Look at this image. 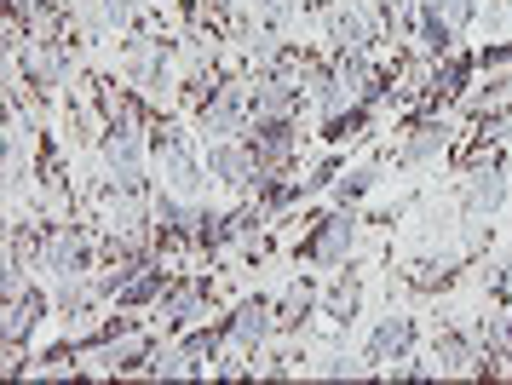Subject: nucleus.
Instances as JSON below:
<instances>
[{
	"label": "nucleus",
	"mask_w": 512,
	"mask_h": 385,
	"mask_svg": "<svg viewBox=\"0 0 512 385\" xmlns=\"http://www.w3.org/2000/svg\"><path fill=\"white\" fill-rule=\"evenodd\" d=\"M512 196V173H507V161H489V167H478V173H466L461 179V219H495L501 207H507Z\"/></svg>",
	"instance_id": "7"
},
{
	"label": "nucleus",
	"mask_w": 512,
	"mask_h": 385,
	"mask_svg": "<svg viewBox=\"0 0 512 385\" xmlns=\"http://www.w3.org/2000/svg\"><path fill=\"white\" fill-rule=\"evenodd\" d=\"M478 69H512V41L478 46Z\"/></svg>",
	"instance_id": "21"
},
{
	"label": "nucleus",
	"mask_w": 512,
	"mask_h": 385,
	"mask_svg": "<svg viewBox=\"0 0 512 385\" xmlns=\"http://www.w3.org/2000/svg\"><path fill=\"white\" fill-rule=\"evenodd\" d=\"M507 173H512V161H507Z\"/></svg>",
	"instance_id": "22"
},
{
	"label": "nucleus",
	"mask_w": 512,
	"mask_h": 385,
	"mask_svg": "<svg viewBox=\"0 0 512 385\" xmlns=\"http://www.w3.org/2000/svg\"><path fill=\"white\" fill-rule=\"evenodd\" d=\"M317 317H323V288H317V276H294L277 294V340H305Z\"/></svg>",
	"instance_id": "8"
},
{
	"label": "nucleus",
	"mask_w": 512,
	"mask_h": 385,
	"mask_svg": "<svg viewBox=\"0 0 512 385\" xmlns=\"http://www.w3.org/2000/svg\"><path fill=\"white\" fill-rule=\"evenodd\" d=\"M173 340L185 345V357H190V380H208L213 368H219V357L231 351V345H225V328H219V322H196V328L173 334Z\"/></svg>",
	"instance_id": "14"
},
{
	"label": "nucleus",
	"mask_w": 512,
	"mask_h": 385,
	"mask_svg": "<svg viewBox=\"0 0 512 385\" xmlns=\"http://www.w3.org/2000/svg\"><path fill=\"white\" fill-rule=\"evenodd\" d=\"M461 265H472L466 253H420L403 276H409V288H415V294H443V288L461 276Z\"/></svg>",
	"instance_id": "15"
},
{
	"label": "nucleus",
	"mask_w": 512,
	"mask_h": 385,
	"mask_svg": "<svg viewBox=\"0 0 512 385\" xmlns=\"http://www.w3.org/2000/svg\"><path fill=\"white\" fill-rule=\"evenodd\" d=\"M98 305H110V299H104V288H98V271L58 276V282H52V311H58L64 322H87Z\"/></svg>",
	"instance_id": "12"
},
{
	"label": "nucleus",
	"mask_w": 512,
	"mask_h": 385,
	"mask_svg": "<svg viewBox=\"0 0 512 385\" xmlns=\"http://www.w3.org/2000/svg\"><path fill=\"white\" fill-rule=\"evenodd\" d=\"M374 190H380V161H363V167H346V173L334 179L328 202H334V207H363Z\"/></svg>",
	"instance_id": "17"
},
{
	"label": "nucleus",
	"mask_w": 512,
	"mask_h": 385,
	"mask_svg": "<svg viewBox=\"0 0 512 385\" xmlns=\"http://www.w3.org/2000/svg\"><path fill=\"white\" fill-rule=\"evenodd\" d=\"M357 311H363V276H357V265H340V271H328L323 317L334 322V328H351V322H357Z\"/></svg>",
	"instance_id": "13"
},
{
	"label": "nucleus",
	"mask_w": 512,
	"mask_h": 385,
	"mask_svg": "<svg viewBox=\"0 0 512 385\" xmlns=\"http://www.w3.org/2000/svg\"><path fill=\"white\" fill-rule=\"evenodd\" d=\"M432 368H438V374L484 380V345H478V328H472V334H466L461 322L438 328V340H432Z\"/></svg>",
	"instance_id": "9"
},
{
	"label": "nucleus",
	"mask_w": 512,
	"mask_h": 385,
	"mask_svg": "<svg viewBox=\"0 0 512 385\" xmlns=\"http://www.w3.org/2000/svg\"><path fill=\"white\" fill-rule=\"evenodd\" d=\"M374 115H380V110L357 98L351 110L323 115V121H317V138H323V144H363V138H374V133H369V127H374Z\"/></svg>",
	"instance_id": "16"
},
{
	"label": "nucleus",
	"mask_w": 512,
	"mask_h": 385,
	"mask_svg": "<svg viewBox=\"0 0 512 385\" xmlns=\"http://www.w3.org/2000/svg\"><path fill=\"white\" fill-rule=\"evenodd\" d=\"M317 374H323V380H369L374 368L363 363V357H340V351H334V357L317 363Z\"/></svg>",
	"instance_id": "20"
},
{
	"label": "nucleus",
	"mask_w": 512,
	"mask_h": 385,
	"mask_svg": "<svg viewBox=\"0 0 512 385\" xmlns=\"http://www.w3.org/2000/svg\"><path fill=\"white\" fill-rule=\"evenodd\" d=\"M47 317H58L52 311V288H41V282H29L18 299H6V322H0V340L6 345H29L35 340V328Z\"/></svg>",
	"instance_id": "10"
},
{
	"label": "nucleus",
	"mask_w": 512,
	"mask_h": 385,
	"mask_svg": "<svg viewBox=\"0 0 512 385\" xmlns=\"http://www.w3.org/2000/svg\"><path fill=\"white\" fill-rule=\"evenodd\" d=\"M213 311V276L202 271H179L173 282H167V294L156 299V311H150V322L162 328V334H185V328H196V322Z\"/></svg>",
	"instance_id": "4"
},
{
	"label": "nucleus",
	"mask_w": 512,
	"mask_h": 385,
	"mask_svg": "<svg viewBox=\"0 0 512 385\" xmlns=\"http://www.w3.org/2000/svg\"><path fill=\"white\" fill-rule=\"evenodd\" d=\"M363 207H328L323 219H311V230L300 236V265L311 271H340L357 265V242H363Z\"/></svg>",
	"instance_id": "2"
},
{
	"label": "nucleus",
	"mask_w": 512,
	"mask_h": 385,
	"mask_svg": "<svg viewBox=\"0 0 512 385\" xmlns=\"http://www.w3.org/2000/svg\"><path fill=\"white\" fill-rule=\"evenodd\" d=\"M219 328H225V345L231 351H265V345L277 340V294H248L236 299L231 311L219 317Z\"/></svg>",
	"instance_id": "5"
},
{
	"label": "nucleus",
	"mask_w": 512,
	"mask_h": 385,
	"mask_svg": "<svg viewBox=\"0 0 512 385\" xmlns=\"http://www.w3.org/2000/svg\"><path fill=\"white\" fill-rule=\"evenodd\" d=\"M346 167H351V150H346V144H328L323 156H317V161H311V167L300 173L305 202H311V196H328V190H334V179H340Z\"/></svg>",
	"instance_id": "18"
},
{
	"label": "nucleus",
	"mask_w": 512,
	"mask_h": 385,
	"mask_svg": "<svg viewBox=\"0 0 512 385\" xmlns=\"http://www.w3.org/2000/svg\"><path fill=\"white\" fill-rule=\"evenodd\" d=\"M104 265V236L93 219H47L41 225V248H35V271L58 282V276H87Z\"/></svg>",
	"instance_id": "1"
},
{
	"label": "nucleus",
	"mask_w": 512,
	"mask_h": 385,
	"mask_svg": "<svg viewBox=\"0 0 512 385\" xmlns=\"http://www.w3.org/2000/svg\"><path fill=\"white\" fill-rule=\"evenodd\" d=\"M202 161H208V179L219 184V190H248V179L259 173L254 150L242 144V138H219V144H202Z\"/></svg>",
	"instance_id": "11"
},
{
	"label": "nucleus",
	"mask_w": 512,
	"mask_h": 385,
	"mask_svg": "<svg viewBox=\"0 0 512 385\" xmlns=\"http://www.w3.org/2000/svg\"><path fill=\"white\" fill-rule=\"evenodd\" d=\"M420 345V322L409 317V311H386V317H374L369 340L357 345V357L374 368V374H386V368H397L403 357H415Z\"/></svg>",
	"instance_id": "6"
},
{
	"label": "nucleus",
	"mask_w": 512,
	"mask_h": 385,
	"mask_svg": "<svg viewBox=\"0 0 512 385\" xmlns=\"http://www.w3.org/2000/svg\"><path fill=\"white\" fill-rule=\"evenodd\" d=\"M420 6H426V12H438V18H449L455 23V29H472V23H478V12H484V6H478V0H420Z\"/></svg>",
	"instance_id": "19"
},
{
	"label": "nucleus",
	"mask_w": 512,
	"mask_h": 385,
	"mask_svg": "<svg viewBox=\"0 0 512 385\" xmlns=\"http://www.w3.org/2000/svg\"><path fill=\"white\" fill-rule=\"evenodd\" d=\"M455 115H403V127H397V144L380 150V167L397 161V167H426V161H443L455 150Z\"/></svg>",
	"instance_id": "3"
}]
</instances>
